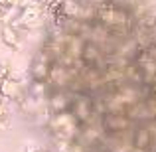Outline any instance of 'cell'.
I'll return each mask as SVG.
<instances>
[{"label":"cell","instance_id":"cell-1","mask_svg":"<svg viewBox=\"0 0 156 152\" xmlns=\"http://www.w3.org/2000/svg\"><path fill=\"white\" fill-rule=\"evenodd\" d=\"M95 16L101 22V26H105L107 32H111V34L125 36L129 32H133L134 28V20L130 18L129 12L119 4L109 2V0H103V2L97 4Z\"/></svg>","mask_w":156,"mask_h":152},{"label":"cell","instance_id":"cell-2","mask_svg":"<svg viewBox=\"0 0 156 152\" xmlns=\"http://www.w3.org/2000/svg\"><path fill=\"white\" fill-rule=\"evenodd\" d=\"M53 138H65V140H75L79 134V122L73 117L71 111H61L53 113L50 122H48Z\"/></svg>","mask_w":156,"mask_h":152},{"label":"cell","instance_id":"cell-3","mask_svg":"<svg viewBox=\"0 0 156 152\" xmlns=\"http://www.w3.org/2000/svg\"><path fill=\"white\" fill-rule=\"evenodd\" d=\"M101 125H103V129L109 134L119 136L122 130L130 129L133 118H130L125 111H107V113H103V117H101Z\"/></svg>","mask_w":156,"mask_h":152},{"label":"cell","instance_id":"cell-4","mask_svg":"<svg viewBox=\"0 0 156 152\" xmlns=\"http://www.w3.org/2000/svg\"><path fill=\"white\" fill-rule=\"evenodd\" d=\"M93 99L91 97H75L69 103V109L73 113V117L77 118L79 126H89L93 121Z\"/></svg>","mask_w":156,"mask_h":152},{"label":"cell","instance_id":"cell-5","mask_svg":"<svg viewBox=\"0 0 156 152\" xmlns=\"http://www.w3.org/2000/svg\"><path fill=\"white\" fill-rule=\"evenodd\" d=\"M18 22L14 24L16 28H36L42 24L44 20V4H32V6L26 8H20V14H18Z\"/></svg>","mask_w":156,"mask_h":152},{"label":"cell","instance_id":"cell-6","mask_svg":"<svg viewBox=\"0 0 156 152\" xmlns=\"http://www.w3.org/2000/svg\"><path fill=\"white\" fill-rule=\"evenodd\" d=\"M0 93L4 95V99H10V101H16V103H22L26 97H24V89H22V83L12 77H6V79L0 81Z\"/></svg>","mask_w":156,"mask_h":152},{"label":"cell","instance_id":"cell-7","mask_svg":"<svg viewBox=\"0 0 156 152\" xmlns=\"http://www.w3.org/2000/svg\"><path fill=\"white\" fill-rule=\"evenodd\" d=\"M133 146L136 152H148L152 150V130L140 125L133 130Z\"/></svg>","mask_w":156,"mask_h":152},{"label":"cell","instance_id":"cell-8","mask_svg":"<svg viewBox=\"0 0 156 152\" xmlns=\"http://www.w3.org/2000/svg\"><path fill=\"white\" fill-rule=\"evenodd\" d=\"M0 38H2V42L6 44L8 48H12V50H20V46H22L20 32L14 24H4L2 30H0Z\"/></svg>","mask_w":156,"mask_h":152},{"label":"cell","instance_id":"cell-9","mask_svg":"<svg viewBox=\"0 0 156 152\" xmlns=\"http://www.w3.org/2000/svg\"><path fill=\"white\" fill-rule=\"evenodd\" d=\"M69 103H71V99H69L61 89H55V91L50 95V111H51V113L67 111L69 109Z\"/></svg>","mask_w":156,"mask_h":152},{"label":"cell","instance_id":"cell-10","mask_svg":"<svg viewBox=\"0 0 156 152\" xmlns=\"http://www.w3.org/2000/svg\"><path fill=\"white\" fill-rule=\"evenodd\" d=\"M101 59V51L97 48V44L93 42H85L83 44V50H81V61L85 65H97Z\"/></svg>","mask_w":156,"mask_h":152},{"label":"cell","instance_id":"cell-11","mask_svg":"<svg viewBox=\"0 0 156 152\" xmlns=\"http://www.w3.org/2000/svg\"><path fill=\"white\" fill-rule=\"evenodd\" d=\"M140 71H142V81H154L156 79V59L154 57H148L146 61H142Z\"/></svg>","mask_w":156,"mask_h":152},{"label":"cell","instance_id":"cell-12","mask_svg":"<svg viewBox=\"0 0 156 152\" xmlns=\"http://www.w3.org/2000/svg\"><path fill=\"white\" fill-rule=\"evenodd\" d=\"M61 10H63L69 18H79L81 0H61Z\"/></svg>","mask_w":156,"mask_h":152},{"label":"cell","instance_id":"cell-13","mask_svg":"<svg viewBox=\"0 0 156 152\" xmlns=\"http://www.w3.org/2000/svg\"><path fill=\"white\" fill-rule=\"evenodd\" d=\"M28 93H30L32 99H40V97L46 93V81H34L32 79V85H30V89H28Z\"/></svg>","mask_w":156,"mask_h":152},{"label":"cell","instance_id":"cell-14","mask_svg":"<svg viewBox=\"0 0 156 152\" xmlns=\"http://www.w3.org/2000/svg\"><path fill=\"white\" fill-rule=\"evenodd\" d=\"M8 122H10V111H8L6 103H0V130H4L8 126Z\"/></svg>","mask_w":156,"mask_h":152},{"label":"cell","instance_id":"cell-15","mask_svg":"<svg viewBox=\"0 0 156 152\" xmlns=\"http://www.w3.org/2000/svg\"><path fill=\"white\" fill-rule=\"evenodd\" d=\"M6 77H10V67H8V63H0V81Z\"/></svg>","mask_w":156,"mask_h":152},{"label":"cell","instance_id":"cell-16","mask_svg":"<svg viewBox=\"0 0 156 152\" xmlns=\"http://www.w3.org/2000/svg\"><path fill=\"white\" fill-rule=\"evenodd\" d=\"M4 8H18L20 6V0H0Z\"/></svg>","mask_w":156,"mask_h":152},{"label":"cell","instance_id":"cell-17","mask_svg":"<svg viewBox=\"0 0 156 152\" xmlns=\"http://www.w3.org/2000/svg\"><path fill=\"white\" fill-rule=\"evenodd\" d=\"M26 152H48V150H44V148H40V146H36V144H30L26 148Z\"/></svg>","mask_w":156,"mask_h":152},{"label":"cell","instance_id":"cell-18","mask_svg":"<svg viewBox=\"0 0 156 152\" xmlns=\"http://www.w3.org/2000/svg\"><path fill=\"white\" fill-rule=\"evenodd\" d=\"M4 12H6V8L0 4V20H4Z\"/></svg>","mask_w":156,"mask_h":152},{"label":"cell","instance_id":"cell-19","mask_svg":"<svg viewBox=\"0 0 156 152\" xmlns=\"http://www.w3.org/2000/svg\"><path fill=\"white\" fill-rule=\"evenodd\" d=\"M36 2H40V4H46V0H36Z\"/></svg>","mask_w":156,"mask_h":152},{"label":"cell","instance_id":"cell-20","mask_svg":"<svg viewBox=\"0 0 156 152\" xmlns=\"http://www.w3.org/2000/svg\"><path fill=\"white\" fill-rule=\"evenodd\" d=\"M4 101V95H2V93H0V103H2Z\"/></svg>","mask_w":156,"mask_h":152}]
</instances>
